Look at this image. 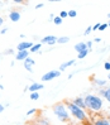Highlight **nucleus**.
<instances>
[{"instance_id":"obj_1","label":"nucleus","mask_w":110,"mask_h":125,"mask_svg":"<svg viewBox=\"0 0 110 125\" xmlns=\"http://www.w3.org/2000/svg\"><path fill=\"white\" fill-rule=\"evenodd\" d=\"M85 100V105L86 109H90L91 111H100L102 109V99L99 96H95V95H87L84 99Z\"/></svg>"},{"instance_id":"obj_2","label":"nucleus","mask_w":110,"mask_h":125,"mask_svg":"<svg viewBox=\"0 0 110 125\" xmlns=\"http://www.w3.org/2000/svg\"><path fill=\"white\" fill-rule=\"evenodd\" d=\"M53 114L58 117V120L61 121H68L70 120V114L67 111V106L65 105V102H57L52 106Z\"/></svg>"},{"instance_id":"obj_3","label":"nucleus","mask_w":110,"mask_h":125,"mask_svg":"<svg viewBox=\"0 0 110 125\" xmlns=\"http://www.w3.org/2000/svg\"><path fill=\"white\" fill-rule=\"evenodd\" d=\"M65 105L67 106V109L70 110L71 115H72L73 117H76L77 120L84 121V120H86V119H87V114L85 113V110L80 109L78 106H76L75 104H73V102H68L67 100H66V101H65Z\"/></svg>"},{"instance_id":"obj_4","label":"nucleus","mask_w":110,"mask_h":125,"mask_svg":"<svg viewBox=\"0 0 110 125\" xmlns=\"http://www.w3.org/2000/svg\"><path fill=\"white\" fill-rule=\"evenodd\" d=\"M58 76H61V71H58V70H53V71H49L47 73H44V75L42 76V81L43 82H47V81H51V80H53Z\"/></svg>"},{"instance_id":"obj_5","label":"nucleus","mask_w":110,"mask_h":125,"mask_svg":"<svg viewBox=\"0 0 110 125\" xmlns=\"http://www.w3.org/2000/svg\"><path fill=\"white\" fill-rule=\"evenodd\" d=\"M33 46H34L33 42H20L17 46V49L18 51H31V48Z\"/></svg>"},{"instance_id":"obj_6","label":"nucleus","mask_w":110,"mask_h":125,"mask_svg":"<svg viewBox=\"0 0 110 125\" xmlns=\"http://www.w3.org/2000/svg\"><path fill=\"white\" fill-rule=\"evenodd\" d=\"M56 42H57V38L55 35H46L41 39V43H44V44H48V46H53Z\"/></svg>"},{"instance_id":"obj_7","label":"nucleus","mask_w":110,"mask_h":125,"mask_svg":"<svg viewBox=\"0 0 110 125\" xmlns=\"http://www.w3.org/2000/svg\"><path fill=\"white\" fill-rule=\"evenodd\" d=\"M29 57V51H18V53L15 54V61H25Z\"/></svg>"},{"instance_id":"obj_8","label":"nucleus","mask_w":110,"mask_h":125,"mask_svg":"<svg viewBox=\"0 0 110 125\" xmlns=\"http://www.w3.org/2000/svg\"><path fill=\"white\" fill-rule=\"evenodd\" d=\"M20 18H22V15H20L19 10H11V11L9 13V19L13 21V23H17V21H19Z\"/></svg>"},{"instance_id":"obj_9","label":"nucleus","mask_w":110,"mask_h":125,"mask_svg":"<svg viewBox=\"0 0 110 125\" xmlns=\"http://www.w3.org/2000/svg\"><path fill=\"white\" fill-rule=\"evenodd\" d=\"M34 60H33V58L32 57H28L27 58V60L24 61V68L27 70V71H29V72H33V67H32V66H34Z\"/></svg>"},{"instance_id":"obj_10","label":"nucleus","mask_w":110,"mask_h":125,"mask_svg":"<svg viewBox=\"0 0 110 125\" xmlns=\"http://www.w3.org/2000/svg\"><path fill=\"white\" fill-rule=\"evenodd\" d=\"M43 87H44V86H43L42 83L34 82V83H32L31 86H28V90H29V92H39V90H42Z\"/></svg>"},{"instance_id":"obj_11","label":"nucleus","mask_w":110,"mask_h":125,"mask_svg":"<svg viewBox=\"0 0 110 125\" xmlns=\"http://www.w3.org/2000/svg\"><path fill=\"white\" fill-rule=\"evenodd\" d=\"M73 104H75L76 106H78L80 109H82V110H85L86 109V105H85V100L82 99V97H76L75 100L72 101Z\"/></svg>"},{"instance_id":"obj_12","label":"nucleus","mask_w":110,"mask_h":125,"mask_svg":"<svg viewBox=\"0 0 110 125\" xmlns=\"http://www.w3.org/2000/svg\"><path fill=\"white\" fill-rule=\"evenodd\" d=\"M100 95H101V96H104L105 100L110 104V87H106V89H101V90H100Z\"/></svg>"},{"instance_id":"obj_13","label":"nucleus","mask_w":110,"mask_h":125,"mask_svg":"<svg viewBox=\"0 0 110 125\" xmlns=\"http://www.w3.org/2000/svg\"><path fill=\"white\" fill-rule=\"evenodd\" d=\"M94 125H110V120L108 117H99L96 121L94 123Z\"/></svg>"},{"instance_id":"obj_14","label":"nucleus","mask_w":110,"mask_h":125,"mask_svg":"<svg viewBox=\"0 0 110 125\" xmlns=\"http://www.w3.org/2000/svg\"><path fill=\"white\" fill-rule=\"evenodd\" d=\"M86 49H87V46H86V43H84V42H80V43H77V44L75 46V51H77L78 53L84 52V51H86Z\"/></svg>"},{"instance_id":"obj_15","label":"nucleus","mask_w":110,"mask_h":125,"mask_svg":"<svg viewBox=\"0 0 110 125\" xmlns=\"http://www.w3.org/2000/svg\"><path fill=\"white\" fill-rule=\"evenodd\" d=\"M72 64H75V60H71V61H68V62H65V63H62L61 66H60V68H58V71H65L66 68L68 67V66H72Z\"/></svg>"},{"instance_id":"obj_16","label":"nucleus","mask_w":110,"mask_h":125,"mask_svg":"<svg viewBox=\"0 0 110 125\" xmlns=\"http://www.w3.org/2000/svg\"><path fill=\"white\" fill-rule=\"evenodd\" d=\"M41 47H42V43H37V44H34V46L31 48V52H32V53L38 52V51H41Z\"/></svg>"},{"instance_id":"obj_17","label":"nucleus","mask_w":110,"mask_h":125,"mask_svg":"<svg viewBox=\"0 0 110 125\" xmlns=\"http://www.w3.org/2000/svg\"><path fill=\"white\" fill-rule=\"evenodd\" d=\"M70 41L68 37H60V38H57V43H60V44H63V43H67Z\"/></svg>"},{"instance_id":"obj_18","label":"nucleus","mask_w":110,"mask_h":125,"mask_svg":"<svg viewBox=\"0 0 110 125\" xmlns=\"http://www.w3.org/2000/svg\"><path fill=\"white\" fill-rule=\"evenodd\" d=\"M29 97H31V100H33V101H37L39 99V92H31Z\"/></svg>"},{"instance_id":"obj_19","label":"nucleus","mask_w":110,"mask_h":125,"mask_svg":"<svg viewBox=\"0 0 110 125\" xmlns=\"http://www.w3.org/2000/svg\"><path fill=\"white\" fill-rule=\"evenodd\" d=\"M62 21H63V19H62L60 15H57V17L53 19V23H55L56 25H61V24H62Z\"/></svg>"},{"instance_id":"obj_20","label":"nucleus","mask_w":110,"mask_h":125,"mask_svg":"<svg viewBox=\"0 0 110 125\" xmlns=\"http://www.w3.org/2000/svg\"><path fill=\"white\" fill-rule=\"evenodd\" d=\"M87 52H89V49L84 51V52H80V53H78V56H77V58H78V60H82V58H85V57L87 56Z\"/></svg>"},{"instance_id":"obj_21","label":"nucleus","mask_w":110,"mask_h":125,"mask_svg":"<svg viewBox=\"0 0 110 125\" xmlns=\"http://www.w3.org/2000/svg\"><path fill=\"white\" fill-rule=\"evenodd\" d=\"M105 83H106V81L105 80H95V85H98V86H105Z\"/></svg>"},{"instance_id":"obj_22","label":"nucleus","mask_w":110,"mask_h":125,"mask_svg":"<svg viewBox=\"0 0 110 125\" xmlns=\"http://www.w3.org/2000/svg\"><path fill=\"white\" fill-rule=\"evenodd\" d=\"M60 17H61L62 19H65V18H67V17H68V11H65V10H62V11L60 13Z\"/></svg>"},{"instance_id":"obj_23","label":"nucleus","mask_w":110,"mask_h":125,"mask_svg":"<svg viewBox=\"0 0 110 125\" xmlns=\"http://www.w3.org/2000/svg\"><path fill=\"white\" fill-rule=\"evenodd\" d=\"M76 15H77L76 10H70V11H68V17H70V18H75Z\"/></svg>"},{"instance_id":"obj_24","label":"nucleus","mask_w":110,"mask_h":125,"mask_svg":"<svg viewBox=\"0 0 110 125\" xmlns=\"http://www.w3.org/2000/svg\"><path fill=\"white\" fill-rule=\"evenodd\" d=\"M91 32H92V27H87V28L85 29V33H84V34H85V35H89Z\"/></svg>"},{"instance_id":"obj_25","label":"nucleus","mask_w":110,"mask_h":125,"mask_svg":"<svg viewBox=\"0 0 110 125\" xmlns=\"http://www.w3.org/2000/svg\"><path fill=\"white\" fill-rule=\"evenodd\" d=\"M35 113H37V110H35V109H31V110H28V111H27V116L33 115V114H35Z\"/></svg>"},{"instance_id":"obj_26","label":"nucleus","mask_w":110,"mask_h":125,"mask_svg":"<svg viewBox=\"0 0 110 125\" xmlns=\"http://www.w3.org/2000/svg\"><path fill=\"white\" fill-rule=\"evenodd\" d=\"M108 27H109V25H108V24H105V23H104V24H100L99 31H100V32H102V31H105V29H106Z\"/></svg>"},{"instance_id":"obj_27","label":"nucleus","mask_w":110,"mask_h":125,"mask_svg":"<svg viewBox=\"0 0 110 125\" xmlns=\"http://www.w3.org/2000/svg\"><path fill=\"white\" fill-rule=\"evenodd\" d=\"M81 123H82V125H94L89 119H86V120H84V121H81Z\"/></svg>"},{"instance_id":"obj_28","label":"nucleus","mask_w":110,"mask_h":125,"mask_svg":"<svg viewBox=\"0 0 110 125\" xmlns=\"http://www.w3.org/2000/svg\"><path fill=\"white\" fill-rule=\"evenodd\" d=\"M104 68H105L106 71H110V62H105V64H104Z\"/></svg>"},{"instance_id":"obj_29","label":"nucleus","mask_w":110,"mask_h":125,"mask_svg":"<svg viewBox=\"0 0 110 125\" xmlns=\"http://www.w3.org/2000/svg\"><path fill=\"white\" fill-rule=\"evenodd\" d=\"M43 6H44V4H43V3H38V4L35 5V9H41V8H43Z\"/></svg>"},{"instance_id":"obj_30","label":"nucleus","mask_w":110,"mask_h":125,"mask_svg":"<svg viewBox=\"0 0 110 125\" xmlns=\"http://www.w3.org/2000/svg\"><path fill=\"white\" fill-rule=\"evenodd\" d=\"M99 28H100V23H98V24H95V25L92 27V31H99Z\"/></svg>"},{"instance_id":"obj_31","label":"nucleus","mask_w":110,"mask_h":125,"mask_svg":"<svg viewBox=\"0 0 110 125\" xmlns=\"http://www.w3.org/2000/svg\"><path fill=\"white\" fill-rule=\"evenodd\" d=\"M86 46H87V49H90V51H91V46H92V42H91V41H89V42L86 43Z\"/></svg>"},{"instance_id":"obj_32","label":"nucleus","mask_w":110,"mask_h":125,"mask_svg":"<svg viewBox=\"0 0 110 125\" xmlns=\"http://www.w3.org/2000/svg\"><path fill=\"white\" fill-rule=\"evenodd\" d=\"M6 32H8V28H3L1 31H0V33H1V34H5Z\"/></svg>"},{"instance_id":"obj_33","label":"nucleus","mask_w":110,"mask_h":125,"mask_svg":"<svg viewBox=\"0 0 110 125\" xmlns=\"http://www.w3.org/2000/svg\"><path fill=\"white\" fill-rule=\"evenodd\" d=\"M4 24V18L1 17V15H0V28H1V25Z\"/></svg>"},{"instance_id":"obj_34","label":"nucleus","mask_w":110,"mask_h":125,"mask_svg":"<svg viewBox=\"0 0 110 125\" xmlns=\"http://www.w3.org/2000/svg\"><path fill=\"white\" fill-rule=\"evenodd\" d=\"M4 109H5V106H4V105H1V104H0V114H1V113L4 111Z\"/></svg>"},{"instance_id":"obj_35","label":"nucleus","mask_w":110,"mask_h":125,"mask_svg":"<svg viewBox=\"0 0 110 125\" xmlns=\"http://www.w3.org/2000/svg\"><path fill=\"white\" fill-rule=\"evenodd\" d=\"M56 18V15H55V14H49V20H53Z\"/></svg>"},{"instance_id":"obj_36","label":"nucleus","mask_w":110,"mask_h":125,"mask_svg":"<svg viewBox=\"0 0 110 125\" xmlns=\"http://www.w3.org/2000/svg\"><path fill=\"white\" fill-rule=\"evenodd\" d=\"M14 3L15 4H22V3H24L23 0H14Z\"/></svg>"},{"instance_id":"obj_37","label":"nucleus","mask_w":110,"mask_h":125,"mask_svg":"<svg viewBox=\"0 0 110 125\" xmlns=\"http://www.w3.org/2000/svg\"><path fill=\"white\" fill-rule=\"evenodd\" d=\"M95 42H101V38H99V37H96V38H95Z\"/></svg>"},{"instance_id":"obj_38","label":"nucleus","mask_w":110,"mask_h":125,"mask_svg":"<svg viewBox=\"0 0 110 125\" xmlns=\"http://www.w3.org/2000/svg\"><path fill=\"white\" fill-rule=\"evenodd\" d=\"M108 78H109V80H110V72H109V75H108Z\"/></svg>"},{"instance_id":"obj_39","label":"nucleus","mask_w":110,"mask_h":125,"mask_svg":"<svg viewBox=\"0 0 110 125\" xmlns=\"http://www.w3.org/2000/svg\"><path fill=\"white\" fill-rule=\"evenodd\" d=\"M108 18H109V19H110V13H109V14H108Z\"/></svg>"},{"instance_id":"obj_40","label":"nucleus","mask_w":110,"mask_h":125,"mask_svg":"<svg viewBox=\"0 0 110 125\" xmlns=\"http://www.w3.org/2000/svg\"><path fill=\"white\" fill-rule=\"evenodd\" d=\"M108 25H109V27H110V20H109V23H108Z\"/></svg>"},{"instance_id":"obj_41","label":"nucleus","mask_w":110,"mask_h":125,"mask_svg":"<svg viewBox=\"0 0 110 125\" xmlns=\"http://www.w3.org/2000/svg\"><path fill=\"white\" fill-rule=\"evenodd\" d=\"M39 125H42V124H39Z\"/></svg>"}]
</instances>
